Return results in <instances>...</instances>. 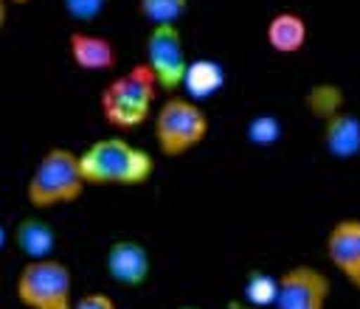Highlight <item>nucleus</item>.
Segmentation results:
<instances>
[{
    "label": "nucleus",
    "mask_w": 360,
    "mask_h": 309,
    "mask_svg": "<svg viewBox=\"0 0 360 309\" xmlns=\"http://www.w3.org/2000/svg\"><path fill=\"white\" fill-rule=\"evenodd\" d=\"M79 169L84 185H146L155 174V157L129 143L127 138H98L79 152Z\"/></svg>",
    "instance_id": "obj_1"
},
{
    "label": "nucleus",
    "mask_w": 360,
    "mask_h": 309,
    "mask_svg": "<svg viewBox=\"0 0 360 309\" xmlns=\"http://www.w3.org/2000/svg\"><path fill=\"white\" fill-rule=\"evenodd\" d=\"M84 180L79 169V152L68 146H51L34 166L25 183V199L37 211L70 205L82 197Z\"/></svg>",
    "instance_id": "obj_2"
},
{
    "label": "nucleus",
    "mask_w": 360,
    "mask_h": 309,
    "mask_svg": "<svg viewBox=\"0 0 360 309\" xmlns=\"http://www.w3.org/2000/svg\"><path fill=\"white\" fill-rule=\"evenodd\" d=\"M158 81L146 65H135L104 84L98 96L101 115L115 129H135L149 121L158 98Z\"/></svg>",
    "instance_id": "obj_3"
},
{
    "label": "nucleus",
    "mask_w": 360,
    "mask_h": 309,
    "mask_svg": "<svg viewBox=\"0 0 360 309\" xmlns=\"http://www.w3.org/2000/svg\"><path fill=\"white\" fill-rule=\"evenodd\" d=\"M152 132H155L158 149L166 157H183L186 152L197 149L205 140L208 115L197 101L186 96H172L158 107Z\"/></svg>",
    "instance_id": "obj_4"
},
{
    "label": "nucleus",
    "mask_w": 360,
    "mask_h": 309,
    "mask_svg": "<svg viewBox=\"0 0 360 309\" xmlns=\"http://www.w3.org/2000/svg\"><path fill=\"white\" fill-rule=\"evenodd\" d=\"M14 295L25 309H73V272L53 256L25 261L17 272Z\"/></svg>",
    "instance_id": "obj_5"
},
{
    "label": "nucleus",
    "mask_w": 360,
    "mask_h": 309,
    "mask_svg": "<svg viewBox=\"0 0 360 309\" xmlns=\"http://www.w3.org/2000/svg\"><path fill=\"white\" fill-rule=\"evenodd\" d=\"M143 65L152 70L158 87H163L169 93L180 90L186 67H188V56H186L180 25H149L146 62Z\"/></svg>",
    "instance_id": "obj_6"
},
{
    "label": "nucleus",
    "mask_w": 360,
    "mask_h": 309,
    "mask_svg": "<svg viewBox=\"0 0 360 309\" xmlns=\"http://www.w3.org/2000/svg\"><path fill=\"white\" fill-rule=\"evenodd\" d=\"M329 278L309 264H295L278 275V292L273 309H326Z\"/></svg>",
    "instance_id": "obj_7"
},
{
    "label": "nucleus",
    "mask_w": 360,
    "mask_h": 309,
    "mask_svg": "<svg viewBox=\"0 0 360 309\" xmlns=\"http://www.w3.org/2000/svg\"><path fill=\"white\" fill-rule=\"evenodd\" d=\"M323 247H326L329 264L354 289H360V216H346L335 222L326 233Z\"/></svg>",
    "instance_id": "obj_8"
},
{
    "label": "nucleus",
    "mask_w": 360,
    "mask_h": 309,
    "mask_svg": "<svg viewBox=\"0 0 360 309\" xmlns=\"http://www.w3.org/2000/svg\"><path fill=\"white\" fill-rule=\"evenodd\" d=\"M104 270L112 284H121L127 289L143 287L152 272L149 250L135 239H115L104 253Z\"/></svg>",
    "instance_id": "obj_9"
},
{
    "label": "nucleus",
    "mask_w": 360,
    "mask_h": 309,
    "mask_svg": "<svg viewBox=\"0 0 360 309\" xmlns=\"http://www.w3.org/2000/svg\"><path fill=\"white\" fill-rule=\"evenodd\" d=\"M70 62L87 73H104L115 67V45L93 31H70L68 37Z\"/></svg>",
    "instance_id": "obj_10"
},
{
    "label": "nucleus",
    "mask_w": 360,
    "mask_h": 309,
    "mask_svg": "<svg viewBox=\"0 0 360 309\" xmlns=\"http://www.w3.org/2000/svg\"><path fill=\"white\" fill-rule=\"evenodd\" d=\"M323 146L338 160H352L360 154V118L349 110L335 112L323 121Z\"/></svg>",
    "instance_id": "obj_11"
},
{
    "label": "nucleus",
    "mask_w": 360,
    "mask_h": 309,
    "mask_svg": "<svg viewBox=\"0 0 360 309\" xmlns=\"http://www.w3.org/2000/svg\"><path fill=\"white\" fill-rule=\"evenodd\" d=\"M309 28L298 11H278L264 28V39L276 53H298L307 45Z\"/></svg>",
    "instance_id": "obj_12"
},
{
    "label": "nucleus",
    "mask_w": 360,
    "mask_h": 309,
    "mask_svg": "<svg viewBox=\"0 0 360 309\" xmlns=\"http://www.w3.org/2000/svg\"><path fill=\"white\" fill-rule=\"evenodd\" d=\"M14 244H17V250H20L28 261L51 258V253H53V247H56V230H53L45 219L25 216V219H20L17 228H14Z\"/></svg>",
    "instance_id": "obj_13"
},
{
    "label": "nucleus",
    "mask_w": 360,
    "mask_h": 309,
    "mask_svg": "<svg viewBox=\"0 0 360 309\" xmlns=\"http://www.w3.org/2000/svg\"><path fill=\"white\" fill-rule=\"evenodd\" d=\"M225 84V67L214 59H194L188 62L186 67V76H183V90H186V98L191 101H202V98H211L222 90Z\"/></svg>",
    "instance_id": "obj_14"
},
{
    "label": "nucleus",
    "mask_w": 360,
    "mask_h": 309,
    "mask_svg": "<svg viewBox=\"0 0 360 309\" xmlns=\"http://www.w3.org/2000/svg\"><path fill=\"white\" fill-rule=\"evenodd\" d=\"M276 292H278V275H270L264 270H253L245 278L242 301L256 306V309H270L276 303Z\"/></svg>",
    "instance_id": "obj_15"
},
{
    "label": "nucleus",
    "mask_w": 360,
    "mask_h": 309,
    "mask_svg": "<svg viewBox=\"0 0 360 309\" xmlns=\"http://www.w3.org/2000/svg\"><path fill=\"white\" fill-rule=\"evenodd\" d=\"M138 11L149 25H180L188 0H138Z\"/></svg>",
    "instance_id": "obj_16"
},
{
    "label": "nucleus",
    "mask_w": 360,
    "mask_h": 309,
    "mask_svg": "<svg viewBox=\"0 0 360 309\" xmlns=\"http://www.w3.org/2000/svg\"><path fill=\"white\" fill-rule=\"evenodd\" d=\"M307 107H309V112L315 118L326 121V118H332L335 112L343 110V93L335 84H315L307 93Z\"/></svg>",
    "instance_id": "obj_17"
},
{
    "label": "nucleus",
    "mask_w": 360,
    "mask_h": 309,
    "mask_svg": "<svg viewBox=\"0 0 360 309\" xmlns=\"http://www.w3.org/2000/svg\"><path fill=\"white\" fill-rule=\"evenodd\" d=\"M281 138V121L276 115H256L248 124V140L259 146H270Z\"/></svg>",
    "instance_id": "obj_18"
},
{
    "label": "nucleus",
    "mask_w": 360,
    "mask_h": 309,
    "mask_svg": "<svg viewBox=\"0 0 360 309\" xmlns=\"http://www.w3.org/2000/svg\"><path fill=\"white\" fill-rule=\"evenodd\" d=\"M62 6H65V11H68L73 20L87 22V20H96V17L104 11L107 0H62Z\"/></svg>",
    "instance_id": "obj_19"
},
{
    "label": "nucleus",
    "mask_w": 360,
    "mask_h": 309,
    "mask_svg": "<svg viewBox=\"0 0 360 309\" xmlns=\"http://www.w3.org/2000/svg\"><path fill=\"white\" fill-rule=\"evenodd\" d=\"M73 309H115V301L107 292H84L73 301Z\"/></svg>",
    "instance_id": "obj_20"
},
{
    "label": "nucleus",
    "mask_w": 360,
    "mask_h": 309,
    "mask_svg": "<svg viewBox=\"0 0 360 309\" xmlns=\"http://www.w3.org/2000/svg\"><path fill=\"white\" fill-rule=\"evenodd\" d=\"M6 17H8V0H0V28L6 25Z\"/></svg>",
    "instance_id": "obj_21"
},
{
    "label": "nucleus",
    "mask_w": 360,
    "mask_h": 309,
    "mask_svg": "<svg viewBox=\"0 0 360 309\" xmlns=\"http://www.w3.org/2000/svg\"><path fill=\"white\" fill-rule=\"evenodd\" d=\"M228 309H256V306H250V303H245V301L239 298V301H231V303H228Z\"/></svg>",
    "instance_id": "obj_22"
},
{
    "label": "nucleus",
    "mask_w": 360,
    "mask_h": 309,
    "mask_svg": "<svg viewBox=\"0 0 360 309\" xmlns=\"http://www.w3.org/2000/svg\"><path fill=\"white\" fill-rule=\"evenodd\" d=\"M3 247H6V228L0 225V250H3Z\"/></svg>",
    "instance_id": "obj_23"
},
{
    "label": "nucleus",
    "mask_w": 360,
    "mask_h": 309,
    "mask_svg": "<svg viewBox=\"0 0 360 309\" xmlns=\"http://www.w3.org/2000/svg\"><path fill=\"white\" fill-rule=\"evenodd\" d=\"M177 309H200V306H197V303H180Z\"/></svg>",
    "instance_id": "obj_24"
},
{
    "label": "nucleus",
    "mask_w": 360,
    "mask_h": 309,
    "mask_svg": "<svg viewBox=\"0 0 360 309\" xmlns=\"http://www.w3.org/2000/svg\"><path fill=\"white\" fill-rule=\"evenodd\" d=\"M8 3H17V6H22V3H31V0H8Z\"/></svg>",
    "instance_id": "obj_25"
}]
</instances>
